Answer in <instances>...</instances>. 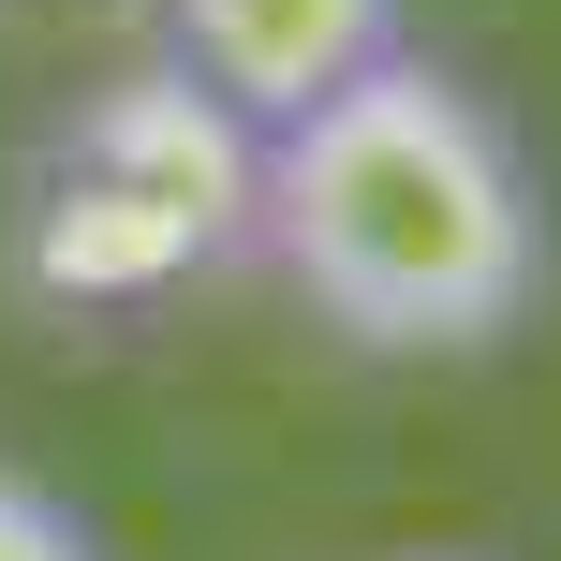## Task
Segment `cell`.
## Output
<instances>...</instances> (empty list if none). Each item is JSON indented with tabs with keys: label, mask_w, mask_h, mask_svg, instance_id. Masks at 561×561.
Returning a JSON list of instances; mask_svg holds the SVG:
<instances>
[{
	"label": "cell",
	"mask_w": 561,
	"mask_h": 561,
	"mask_svg": "<svg viewBox=\"0 0 561 561\" xmlns=\"http://www.w3.org/2000/svg\"><path fill=\"white\" fill-rule=\"evenodd\" d=\"M252 252L355 355H503L547 310V178L473 75L385 45L266 134Z\"/></svg>",
	"instance_id": "obj_1"
},
{
	"label": "cell",
	"mask_w": 561,
	"mask_h": 561,
	"mask_svg": "<svg viewBox=\"0 0 561 561\" xmlns=\"http://www.w3.org/2000/svg\"><path fill=\"white\" fill-rule=\"evenodd\" d=\"M252 163L266 134L193 89L178 59H134V75H89L75 104L45 118V148L15 163V296L45 310H148L193 296L207 266L252 252Z\"/></svg>",
	"instance_id": "obj_2"
},
{
	"label": "cell",
	"mask_w": 561,
	"mask_h": 561,
	"mask_svg": "<svg viewBox=\"0 0 561 561\" xmlns=\"http://www.w3.org/2000/svg\"><path fill=\"white\" fill-rule=\"evenodd\" d=\"M385 45H399V0H163V59L193 89H222L252 134H280L296 104H325Z\"/></svg>",
	"instance_id": "obj_3"
},
{
	"label": "cell",
	"mask_w": 561,
	"mask_h": 561,
	"mask_svg": "<svg viewBox=\"0 0 561 561\" xmlns=\"http://www.w3.org/2000/svg\"><path fill=\"white\" fill-rule=\"evenodd\" d=\"M0 561H104V533H89L59 488H30L15 458H0Z\"/></svg>",
	"instance_id": "obj_4"
},
{
	"label": "cell",
	"mask_w": 561,
	"mask_h": 561,
	"mask_svg": "<svg viewBox=\"0 0 561 561\" xmlns=\"http://www.w3.org/2000/svg\"><path fill=\"white\" fill-rule=\"evenodd\" d=\"M385 561H488V547H385Z\"/></svg>",
	"instance_id": "obj_5"
}]
</instances>
